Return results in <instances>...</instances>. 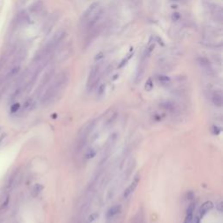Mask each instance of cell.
<instances>
[{"label":"cell","mask_w":223,"mask_h":223,"mask_svg":"<svg viewBox=\"0 0 223 223\" xmlns=\"http://www.w3.org/2000/svg\"><path fill=\"white\" fill-rule=\"evenodd\" d=\"M67 80H68V75L65 72H61V73L58 75L57 79L52 83V86L47 89V91L43 97L42 102L44 104L48 103L52 100V98L56 97L58 93L60 92V91L62 90L63 86L66 85Z\"/></svg>","instance_id":"cell-1"},{"label":"cell","mask_w":223,"mask_h":223,"mask_svg":"<svg viewBox=\"0 0 223 223\" xmlns=\"http://www.w3.org/2000/svg\"><path fill=\"white\" fill-rule=\"evenodd\" d=\"M98 8H99V4L95 2V3H92V5L86 9L85 12L82 14L81 18H80V24H81L82 26L92 17V15L96 12Z\"/></svg>","instance_id":"cell-2"},{"label":"cell","mask_w":223,"mask_h":223,"mask_svg":"<svg viewBox=\"0 0 223 223\" xmlns=\"http://www.w3.org/2000/svg\"><path fill=\"white\" fill-rule=\"evenodd\" d=\"M98 66H93L90 72L88 75V79H87V88L89 90H91L92 87L94 86L96 81H97L98 73Z\"/></svg>","instance_id":"cell-3"},{"label":"cell","mask_w":223,"mask_h":223,"mask_svg":"<svg viewBox=\"0 0 223 223\" xmlns=\"http://www.w3.org/2000/svg\"><path fill=\"white\" fill-rule=\"evenodd\" d=\"M95 124H96L95 120H92L89 123H87L86 126L80 130V133H79L80 139H86L87 136L90 134V132L92 131L93 127L95 126Z\"/></svg>","instance_id":"cell-4"},{"label":"cell","mask_w":223,"mask_h":223,"mask_svg":"<svg viewBox=\"0 0 223 223\" xmlns=\"http://www.w3.org/2000/svg\"><path fill=\"white\" fill-rule=\"evenodd\" d=\"M139 178L136 176V177L134 178V180H132V182L126 189H125V191H124V194H123V197H124V199H127L130 195L134 192V190L136 189L137 188L138 184H139Z\"/></svg>","instance_id":"cell-5"},{"label":"cell","mask_w":223,"mask_h":223,"mask_svg":"<svg viewBox=\"0 0 223 223\" xmlns=\"http://www.w3.org/2000/svg\"><path fill=\"white\" fill-rule=\"evenodd\" d=\"M212 101L217 107H221L223 105V98L221 91H215L212 95Z\"/></svg>","instance_id":"cell-6"},{"label":"cell","mask_w":223,"mask_h":223,"mask_svg":"<svg viewBox=\"0 0 223 223\" xmlns=\"http://www.w3.org/2000/svg\"><path fill=\"white\" fill-rule=\"evenodd\" d=\"M214 207V204L212 201H206L204 202L200 207V210H199V213H200V216H204L206 214L207 212H209L211 210L212 208Z\"/></svg>","instance_id":"cell-7"},{"label":"cell","mask_w":223,"mask_h":223,"mask_svg":"<svg viewBox=\"0 0 223 223\" xmlns=\"http://www.w3.org/2000/svg\"><path fill=\"white\" fill-rule=\"evenodd\" d=\"M121 210H122L121 205H115V206H112L106 213V217H107V219H112L113 217H114L115 215H117L118 214H120Z\"/></svg>","instance_id":"cell-8"},{"label":"cell","mask_w":223,"mask_h":223,"mask_svg":"<svg viewBox=\"0 0 223 223\" xmlns=\"http://www.w3.org/2000/svg\"><path fill=\"white\" fill-rule=\"evenodd\" d=\"M197 62L200 65L201 68H203L206 71H210L211 70V65L209 60L205 57H199L197 58Z\"/></svg>","instance_id":"cell-9"},{"label":"cell","mask_w":223,"mask_h":223,"mask_svg":"<svg viewBox=\"0 0 223 223\" xmlns=\"http://www.w3.org/2000/svg\"><path fill=\"white\" fill-rule=\"evenodd\" d=\"M160 106L162 109L167 110L169 112H175L176 109H177L175 104L173 102H171V101H163V102L160 103Z\"/></svg>","instance_id":"cell-10"},{"label":"cell","mask_w":223,"mask_h":223,"mask_svg":"<svg viewBox=\"0 0 223 223\" xmlns=\"http://www.w3.org/2000/svg\"><path fill=\"white\" fill-rule=\"evenodd\" d=\"M43 188H44V187L41 184H35L32 189V197H34V198L37 197L42 192Z\"/></svg>","instance_id":"cell-11"},{"label":"cell","mask_w":223,"mask_h":223,"mask_svg":"<svg viewBox=\"0 0 223 223\" xmlns=\"http://www.w3.org/2000/svg\"><path fill=\"white\" fill-rule=\"evenodd\" d=\"M96 154H97V152H96L95 149L90 148L89 150H87L86 152V154L84 155V159L86 160H92V159H93V158L96 156Z\"/></svg>","instance_id":"cell-12"},{"label":"cell","mask_w":223,"mask_h":223,"mask_svg":"<svg viewBox=\"0 0 223 223\" xmlns=\"http://www.w3.org/2000/svg\"><path fill=\"white\" fill-rule=\"evenodd\" d=\"M153 88H154V82H153L151 78H149L145 84V90L147 91V92H150Z\"/></svg>","instance_id":"cell-13"},{"label":"cell","mask_w":223,"mask_h":223,"mask_svg":"<svg viewBox=\"0 0 223 223\" xmlns=\"http://www.w3.org/2000/svg\"><path fill=\"white\" fill-rule=\"evenodd\" d=\"M158 81L162 84H167L170 82V78L166 75H159L158 76Z\"/></svg>","instance_id":"cell-14"},{"label":"cell","mask_w":223,"mask_h":223,"mask_svg":"<svg viewBox=\"0 0 223 223\" xmlns=\"http://www.w3.org/2000/svg\"><path fill=\"white\" fill-rule=\"evenodd\" d=\"M32 105H33V100H32V98H29V99H27V100L24 102V104L23 111H27V110H30V109L32 108Z\"/></svg>","instance_id":"cell-15"},{"label":"cell","mask_w":223,"mask_h":223,"mask_svg":"<svg viewBox=\"0 0 223 223\" xmlns=\"http://www.w3.org/2000/svg\"><path fill=\"white\" fill-rule=\"evenodd\" d=\"M19 70H20V67H19V66H15V67H13V68L9 72V73L7 75V77H8V78H12V77L16 76V75L19 72Z\"/></svg>","instance_id":"cell-16"},{"label":"cell","mask_w":223,"mask_h":223,"mask_svg":"<svg viewBox=\"0 0 223 223\" xmlns=\"http://www.w3.org/2000/svg\"><path fill=\"white\" fill-rule=\"evenodd\" d=\"M98 216H99V214H98V212L92 213V214H91L88 216V219H87V220H88V222L92 223L93 222V221H95L98 218Z\"/></svg>","instance_id":"cell-17"},{"label":"cell","mask_w":223,"mask_h":223,"mask_svg":"<svg viewBox=\"0 0 223 223\" xmlns=\"http://www.w3.org/2000/svg\"><path fill=\"white\" fill-rule=\"evenodd\" d=\"M20 104L19 103H14L12 105V106H11V113H17L19 110H20Z\"/></svg>","instance_id":"cell-18"},{"label":"cell","mask_w":223,"mask_h":223,"mask_svg":"<svg viewBox=\"0 0 223 223\" xmlns=\"http://www.w3.org/2000/svg\"><path fill=\"white\" fill-rule=\"evenodd\" d=\"M106 91V85L105 84H101L98 88V96H102Z\"/></svg>","instance_id":"cell-19"},{"label":"cell","mask_w":223,"mask_h":223,"mask_svg":"<svg viewBox=\"0 0 223 223\" xmlns=\"http://www.w3.org/2000/svg\"><path fill=\"white\" fill-rule=\"evenodd\" d=\"M193 216L194 214H186V217L184 220L183 223H192L193 222Z\"/></svg>","instance_id":"cell-20"},{"label":"cell","mask_w":223,"mask_h":223,"mask_svg":"<svg viewBox=\"0 0 223 223\" xmlns=\"http://www.w3.org/2000/svg\"><path fill=\"white\" fill-rule=\"evenodd\" d=\"M117 116H118V113H113V114L112 115L110 118H109L108 120H107V121H106V126H107V125H110L112 122H113L116 119H117Z\"/></svg>","instance_id":"cell-21"},{"label":"cell","mask_w":223,"mask_h":223,"mask_svg":"<svg viewBox=\"0 0 223 223\" xmlns=\"http://www.w3.org/2000/svg\"><path fill=\"white\" fill-rule=\"evenodd\" d=\"M180 17H181V16H180V14L179 12H174V13L172 14L171 18L173 21L176 22V21H179V20L180 19Z\"/></svg>","instance_id":"cell-22"},{"label":"cell","mask_w":223,"mask_h":223,"mask_svg":"<svg viewBox=\"0 0 223 223\" xmlns=\"http://www.w3.org/2000/svg\"><path fill=\"white\" fill-rule=\"evenodd\" d=\"M187 196H188V200H191V199H193L195 197V195H194L193 192H188L187 194Z\"/></svg>","instance_id":"cell-23"},{"label":"cell","mask_w":223,"mask_h":223,"mask_svg":"<svg viewBox=\"0 0 223 223\" xmlns=\"http://www.w3.org/2000/svg\"><path fill=\"white\" fill-rule=\"evenodd\" d=\"M154 120L155 121H160V120H161V116L160 114H155L154 116Z\"/></svg>","instance_id":"cell-24"},{"label":"cell","mask_w":223,"mask_h":223,"mask_svg":"<svg viewBox=\"0 0 223 223\" xmlns=\"http://www.w3.org/2000/svg\"><path fill=\"white\" fill-rule=\"evenodd\" d=\"M214 134H216V135H217V134L220 133L221 129H219L218 127H214Z\"/></svg>","instance_id":"cell-25"},{"label":"cell","mask_w":223,"mask_h":223,"mask_svg":"<svg viewBox=\"0 0 223 223\" xmlns=\"http://www.w3.org/2000/svg\"><path fill=\"white\" fill-rule=\"evenodd\" d=\"M222 205H223V203L222 202H220V204L218 205V209H219V211L220 212H222Z\"/></svg>","instance_id":"cell-26"},{"label":"cell","mask_w":223,"mask_h":223,"mask_svg":"<svg viewBox=\"0 0 223 223\" xmlns=\"http://www.w3.org/2000/svg\"><path fill=\"white\" fill-rule=\"evenodd\" d=\"M0 96H1V92H0Z\"/></svg>","instance_id":"cell-27"}]
</instances>
